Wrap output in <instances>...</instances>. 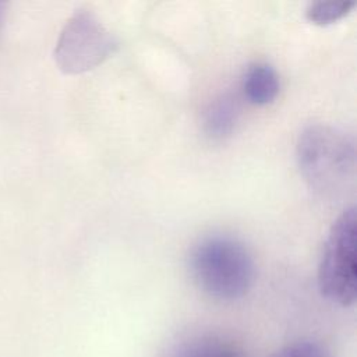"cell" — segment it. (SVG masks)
<instances>
[{
  "label": "cell",
  "mask_w": 357,
  "mask_h": 357,
  "mask_svg": "<svg viewBox=\"0 0 357 357\" xmlns=\"http://www.w3.org/2000/svg\"><path fill=\"white\" fill-rule=\"evenodd\" d=\"M296 158L304 181L319 195L336 197L354 180V141L333 126H307L298 135Z\"/></svg>",
  "instance_id": "obj_1"
},
{
  "label": "cell",
  "mask_w": 357,
  "mask_h": 357,
  "mask_svg": "<svg viewBox=\"0 0 357 357\" xmlns=\"http://www.w3.org/2000/svg\"><path fill=\"white\" fill-rule=\"evenodd\" d=\"M190 272L195 284L211 298L234 301L251 289L255 266L243 243L230 236L213 234L192 247Z\"/></svg>",
  "instance_id": "obj_2"
},
{
  "label": "cell",
  "mask_w": 357,
  "mask_h": 357,
  "mask_svg": "<svg viewBox=\"0 0 357 357\" xmlns=\"http://www.w3.org/2000/svg\"><path fill=\"white\" fill-rule=\"evenodd\" d=\"M321 294L333 304L350 307L357 294L356 209L350 206L332 225L318 266Z\"/></svg>",
  "instance_id": "obj_3"
},
{
  "label": "cell",
  "mask_w": 357,
  "mask_h": 357,
  "mask_svg": "<svg viewBox=\"0 0 357 357\" xmlns=\"http://www.w3.org/2000/svg\"><path fill=\"white\" fill-rule=\"evenodd\" d=\"M116 49L113 35L105 25L86 10H78L66 22L54 49L57 66L67 74L89 71Z\"/></svg>",
  "instance_id": "obj_4"
},
{
  "label": "cell",
  "mask_w": 357,
  "mask_h": 357,
  "mask_svg": "<svg viewBox=\"0 0 357 357\" xmlns=\"http://www.w3.org/2000/svg\"><path fill=\"white\" fill-rule=\"evenodd\" d=\"M241 89L250 103L257 106H266L272 103L279 93V75L268 63H251L243 75Z\"/></svg>",
  "instance_id": "obj_5"
},
{
  "label": "cell",
  "mask_w": 357,
  "mask_h": 357,
  "mask_svg": "<svg viewBox=\"0 0 357 357\" xmlns=\"http://www.w3.org/2000/svg\"><path fill=\"white\" fill-rule=\"evenodd\" d=\"M167 357H245L244 350L231 339L205 333L191 336L176 344Z\"/></svg>",
  "instance_id": "obj_6"
},
{
  "label": "cell",
  "mask_w": 357,
  "mask_h": 357,
  "mask_svg": "<svg viewBox=\"0 0 357 357\" xmlns=\"http://www.w3.org/2000/svg\"><path fill=\"white\" fill-rule=\"evenodd\" d=\"M238 100L231 93H222L205 109L202 116L204 132L212 139H222L231 134L238 119Z\"/></svg>",
  "instance_id": "obj_7"
},
{
  "label": "cell",
  "mask_w": 357,
  "mask_h": 357,
  "mask_svg": "<svg viewBox=\"0 0 357 357\" xmlns=\"http://www.w3.org/2000/svg\"><path fill=\"white\" fill-rule=\"evenodd\" d=\"M354 7L353 1L331 0V1H314L308 4L305 17L315 25H329L343 18Z\"/></svg>",
  "instance_id": "obj_8"
},
{
  "label": "cell",
  "mask_w": 357,
  "mask_h": 357,
  "mask_svg": "<svg viewBox=\"0 0 357 357\" xmlns=\"http://www.w3.org/2000/svg\"><path fill=\"white\" fill-rule=\"evenodd\" d=\"M275 357H333V354L319 342L297 340L284 346Z\"/></svg>",
  "instance_id": "obj_9"
},
{
  "label": "cell",
  "mask_w": 357,
  "mask_h": 357,
  "mask_svg": "<svg viewBox=\"0 0 357 357\" xmlns=\"http://www.w3.org/2000/svg\"><path fill=\"white\" fill-rule=\"evenodd\" d=\"M3 20H4V10H3V4L0 3V32H1V26H3Z\"/></svg>",
  "instance_id": "obj_10"
}]
</instances>
